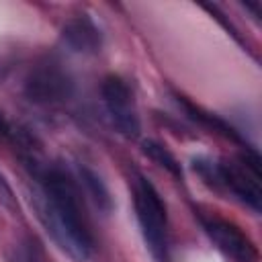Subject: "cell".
Returning <instances> with one entry per match:
<instances>
[{"mask_svg": "<svg viewBox=\"0 0 262 262\" xmlns=\"http://www.w3.org/2000/svg\"><path fill=\"white\" fill-rule=\"evenodd\" d=\"M35 209L45 231L66 254L76 262L88 260L92 235L82 215L78 190L66 172L51 168L43 174V188L41 194L35 196Z\"/></svg>", "mask_w": 262, "mask_h": 262, "instance_id": "1", "label": "cell"}, {"mask_svg": "<svg viewBox=\"0 0 262 262\" xmlns=\"http://www.w3.org/2000/svg\"><path fill=\"white\" fill-rule=\"evenodd\" d=\"M135 211L143 233V239L156 258V262H168L166 254V207L149 180L137 178L135 186Z\"/></svg>", "mask_w": 262, "mask_h": 262, "instance_id": "2", "label": "cell"}, {"mask_svg": "<svg viewBox=\"0 0 262 262\" xmlns=\"http://www.w3.org/2000/svg\"><path fill=\"white\" fill-rule=\"evenodd\" d=\"M221 184L229 186L242 201H246L256 211L260 209V158L256 151H250L242 156V160L235 162H221L217 164Z\"/></svg>", "mask_w": 262, "mask_h": 262, "instance_id": "3", "label": "cell"}, {"mask_svg": "<svg viewBox=\"0 0 262 262\" xmlns=\"http://www.w3.org/2000/svg\"><path fill=\"white\" fill-rule=\"evenodd\" d=\"M72 94L70 76L55 63H41L25 80V96L35 104H55Z\"/></svg>", "mask_w": 262, "mask_h": 262, "instance_id": "4", "label": "cell"}, {"mask_svg": "<svg viewBox=\"0 0 262 262\" xmlns=\"http://www.w3.org/2000/svg\"><path fill=\"white\" fill-rule=\"evenodd\" d=\"M102 98L111 113L113 125L125 135V137H137L139 135V117L133 104V94L127 86V82L119 76H106L102 82Z\"/></svg>", "mask_w": 262, "mask_h": 262, "instance_id": "5", "label": "cell"}, {"mask_svg": "<svg viewBox=\"0 0 262 262\" xmlns=\"http://www.w3.org/2000/svg\"><path fill=\"white\" fill-rule=\"evenodd\" d=\"M205 229L211 235V239L217 244V248L229 258L237 262H256L258 252L254 244L235 225L221 221V219H209L205 221Z\"/></svg>", "mask_w": 262, "mask_h": 262, "instance_id": "6", "label": "cell"}, {"mask_svg": "<svg viewBox=\"0 0 262 262\" xmlns=\"http://www.w3.org/2000/svg\"><path fill=\"white\" fill-rule=\"evenodd\" d=\"M61 39L76 53H96L102 45V35L88 16L70 18L61 29Z\"/></svg>", "mask_w": 262, "mask_h": 262, "instance_id": "7", "label": "cell"}, {"mask_svg": "<svg viewBox=\"0 0 262 262\" xmlns=\"http://www.w3.org/2000/svg\"><path fill=\"white\" fill-rule=\"evenodd\" d=\"M80 176H82V182L88 190V194L92 196L94 205L100 209V211H111L113 209V199H111V192L106 188V184L102 182V178L92 172L90 168H80Z\"/></svg>", "mask_w": 262, "mask_h": 262, "instance_id": "8", "label": "cell"}, {"mask_svg": "<svg viewBox=\"0 0 262 262\" xmlns=\"http://www.w3.org/2000/svg\"><path fill=\"white\" fill-rule=\"evenodd\" d=\"M141 151H143L151 162H156L158 166H162L164 170H168L172 176H176V178L182 176V168H180L178 160H176L162 143L151 141V139H145V141L141 143Z\"/></svg>", "mask_w": 262, "mask_h": 262, "instance_id": "9", "label": "cell"}, {"mask_svg": "<svg viewBox=\"0 0 262 262\" xmlns=\"http://www.w3.org/2000/svg\"><path fill=\"white\" fill-rule=\"evenodd\" d=\"M178 102L186 108V113H188V117H190V119H194V121H199V123H203V125L211 127L213 131L223 133L225 137H229V139H233V141H239V135H237V133H235L227 123H223L221 119H217V117H213V115H209V113H203L201 108H196V106H192L188 100H184L182 96H178Z\"/></svg>", "mask_w": 262, "mask_h": 262, "instance_id": "10", "label": "cell"}, {"mask_svg": "<svg viewBox=\"0 0 262 262\" xmlns=\"http://www.w3.org/2000/svg\"><path fill=\"white\" fill-rule=\"evenodd\" d=\"M0 205L6 207V209L12 211V213H18V201H16V196H14L12 188H10V184L6 182V178H4L2 174H0Z\"/></svg>", "mask_w": 262, "mask_h": 262, "instance_id": "11", "label": "cell"}, {"mask_svg": "<svg viewBox=\"0 0 262 262\" xmlns=\"http://www.w3.org/2000/svg\"><path fill=\"white\" fill-rule=\"evenodd\" d=\"M10 137H12V127L0 111V139H10Z\"/></svg>", "mask_w": 262, "mask_h": 262, "instance_id": "12", "label": "cell"}]
</instances>
